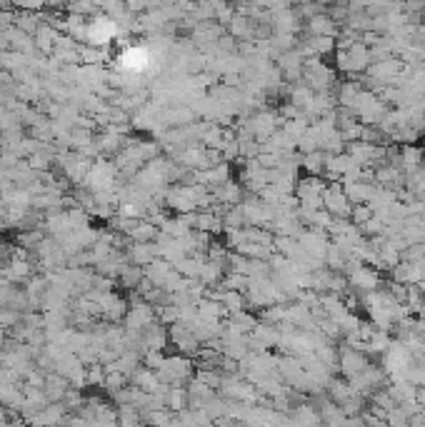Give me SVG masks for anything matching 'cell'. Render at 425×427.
<instances>
[{
  "instance_id": "1",
  "label": "cell",
  "mask_w": 425,
  "mask_h": 427,
  "mask_svg": "<svg viewBox=\"0 0 425 427\" xmlns=\"http://www.w3.org/2000/svg\"><path fill=\"white\" fill-rule=\"evenodd\" d=\"M158 377H161V382H168V385H178L183 380H190L193 377V362L183 353L175 355V358H166L161 367H158Z\"/></svg>"
},
{
  "instance_id": "2",
  "label": "cell",
  "mask_w": 425,
  "mask_h": 427,
  "mask_svg": "<svg viewBox=\"0 0 425 427\" xmlns=\"http://www.w3.org/2000/svg\"><path fill=\"white\" fill-rule=\"evenodd\" d=\"M370 362H373V358H370L368 353H363V350H358V348H351V345H340L338 375L353 380V377H356L358 372L365 370Z\"/></svg>"
},
{
  "instance_id": "3",
  "label": "cell",
  "mask_w": 425,
  "mask_h": 427,
  "mask_svg": "<svg viewBox=\"0 0 425 427\" xmlns=\"http://www.w3.org/2000/svg\"><path fill=\"white\" fill-rule=\"evenodd\" d=\"M323 208L330 210L335 217H351L353 203L343 190V182H328L323 190Z\"/></svg>"
},
{
  "instance_id": "4",
  "label": "cell",
  "mask_w": 425,
  "mask_h": 427,
  "mask_svg": "<svg viewBox=\"0 0 425 427\" xmlns=\"http://www.w3.org/2000/svg\"><path fill=\"white\" fill-rule=\"evenodd\" d=\"M380 283H383V278H380V270H375L373 265H365V262H360V265H356V268L348 273V285H351L356 292H370V290H378Z\"/></svg>"
},
{
  "instance_id": "5",
  "label": "cell",
  "mask_w": 425,
  "mask_h": 427,
  "mask_svg": "<svg viewBox=\"0 0 425 427\" xmlns=\"http://www.w3.org/2000/svg\"><path fill=\"white\" fill-rule=\"evenodd\" d=\"M210 190H212V200H215V203H223V205H241L243 198H245L243 185H238V182L233 180L220 182V185H215V188Z\"/></svg>"
},
{
  "instance_id": "6",
  "label": "cell",
  "mask_w": 425,
  "mask_h": 427,
  "mask_svg": "<svg viewBox=\"0 0 425 427\" xmlns=\"http://www.w3.org/2000/svg\"><path fill=\"white\" fill-rule=\"evenodd\" d=\"M338 23L328 15V11L313 15L311 20H305V35H333V38H338Z\"/></svg>"
},
{
  "instance_id": "7",
  "label": "cell",
  "mask_w": 425,
  "mask_h": 427,
  "mask_svg": "<svg viewBox=\"0 0 425 427\" xmlns=\"http://www.w3.org/2000/svg\"><path fill=\"white\" fill-rule=\"evenodd\" d=\"M398 145H400V142H398ZM423 160H425L423 148H418L415 142H403L400 145V170L405 172V175L418 170V168L423 165Z\"/></svg>"
},
{
  "instance_id": "8",
  "label": "cell",
  "mask_w": 425,
  "mask_h": 427,
  "mask_svg": "<svg viewBox=\"0 0 425 427\" xmlns=\"http://www.w3.org/2000/svg\"><path fill=\"white\" fill-rule=\"evenodd\" d=\"M375 188H378V182H365V180L343 182V190H345V195H348V200H351L353 205H356V203H370Z\"/></svg>"
},
{
  "instance_id": "9",
  "label": "cell",
  "mask_w": 425,
  "mask_h": 427,
  "mask_svg": "<svg viewBox=\"0 0 425 427\" xmlns=\"http://www.w3.org/2000/svg\"><path fill=\"white\" fill-rule=\"evenodd\" d=\"M198 318L208 320V323H223L228 318V310L220 300H212V297H203L198 300Z\"/></svg>"
},
{
  "instance_id": "10",
  "label": "cell",
  "mask_w": 425,
  "mask_h": 427,
  "mask_svg": "<svg viewBox=\"0 0 425 427\" xmlns=\"http://www.w3.org/2000/svg\"><path fill=\"white\" fill-rule=\"evenodd\" d=\"M325 185H328V180L323 175H305V177H300L298 185H295V195H298V200L316 198V195H323Z\"/></svg>"
},
{
  "instance_id": "11",
  "label": "cell",
  "mask_w": 425,
  "mask_h": 427,
  "mask_svg": "<svg viewBox=\"0 0 425 427\" xmlns=\"http://www.w3.org/2000/svg\"><path fill=\"white\" fill-rule=\"evenodd\" d=\"M196 230H203V233H223V217L215 210H203L196 212Z\"/></svg>"
},
{
  "instance_id": "12",
  "label": "cell",
  "mask_w": 425,
  "mask_h": 427,
  "mask_svg": "<svg viewBox=\"0 0 425 427\" xmlns=\"http://www.w3.org/2000/svg\"><path fill=\"white\" fill-rule=\"evenodd\" d=\"M300 168H303L308 175H323V172H325V150L305 153L303 160H300Z\"/></svg>"
},
{
  "instance_id": "13",
  "label": "cell",
  "mask_w": 425,
  "mask_h": 427,
  "mask_svg": "<svg viewBox=\"0 0 425 427\" xmlns=\"http://www.w3.org/2000/svg\"><path fill=\"white\" fill-rule=\"evenodd\" d=\"M188 398L190 393L183 388H178V385H170V388L166 390V395H163V400H166V407H170V410H185L188 407Z\"/></svg>"
},
{
  "instance_id": "14",
  "label": "cell",
  "mask_w": 425,
  "mask_h": 427,
  "mask_svg": "<svg viewBox=\"0 0 425 427\" xmlns=\"http://www.w3.org/2000/svg\"><path fill=\"white\" fill-rule=\"evenodd\" d=\"M321 150H325V153H345V140L343 135H340V130H333L330 135H325L321 140Z\"/></svg>"
},
{
  "instance_id": "15",
  "label": "cell",
  "mask_w": 425,
  "mask_h": 427,
  "mask_svg": "<svg viewBox=\"0 0 425 427\" xmlns=\"http://www.w3.org/2000/svg\"><path fill=\"white\" fill-rule=\"evenodd\" d=\"M370 217H373V205H370V203H356V205H353V210H351L353 225L360 228L363 222H368Z\"/></svg>"
},
{
  "instance_id": "16",
  "label": "cell",
  "mask_w": 425,
  "mask_h": 427,
  "mask_svg": "<svg viewBox=\"0 0 425 427\" xmlns=\"http://www.w3.org/2000/svg\"><path fill=\"white\" fill-rule=\"evenodd\" d=\"M383 228H385V222L380 220V217H375V212H373V217L360 225V233L365 235V238H375V235H383Z\"/></svg>"
},
{
  "instance_id": "17",
  "label": "cell",
  "mask_w": 425,
  "mask_h": 427,
  "mask_svg": "<svg viewBox=\"0 0 425 427\" xmlns=\"http://www.w3.org/2000/svg\"><path fill=\"white\" fill-rule=\"evenodd\" d=\"M415 400L420 402V407H425V385H418V390H415Z\"/></svg>"
}]
</instances>
